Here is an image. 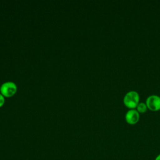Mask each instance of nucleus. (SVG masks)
Masks as SVG:
<instances>
[{
	"instance_id": "f03ea898",
	"label": "nucleus",
	"mask_w": 160,
	"mask_h": 160,
	"mask_svg": "<svg viewBox=\"0 0 160 160\" xmlns=\"http://www.w3.org/2000/svg\"><path fill=\"white\" fill-rule=\"evenodd\" d=\"M18 87L16 84L12 81H7L1 86L0 92L5 98H11L17 92Z\"/></svg>"
},
{
	"instance_id": "20e7f679",
	"label": "nucleus",
	"mask_w": 160,
	"mask_h": 160,
	"mask_svg": "<svg viewBox=\"0 0 160 160\" xmlns=\"http://www.w3.org/2000/svg\"><path fill=\"white\" fill-rule=\"evenodd\" d=\"M140 118L139 112L136 109H129L125 114V119L130 124H134L138 122Z\"/></svg>"
},
{
	"instance_id": "0eeeda50",
	"label": "nucleus",
	"mask_w": 160,
	"mask_h": 160,
	"mask_svg": "<svg viewBox=\"0 0 160 160\" xmlns=\"http://www.w3.org/2000/svg\"><path fill=\"white\" fill-rule=\"evenodd\" d=\"M155 160H160V154H159L155 159Z\"/></svg>"
},
{
	"instance_id": "f257e3e1",
	"label": "nucleus",
	"mask_w": 160,
	"mask_h": 160,
	"mask_svg": "<svg viewBox=\"0 0 160 160\" xmlns=\"http://www.w3.org/2000/svg\"><path fill=\"white\" fill-rule=\"evenodd\" d=\"M123 102L126 106L130 109L136 108L139 102V95L136 91L132 90L127 92L124 96Z\"/></svg>"
},
{
	"instance_id": "39448f33",
	"label": "nucleus",
	"mask_w": 160,
	"mask_h": 160,
	"mask_svg": "<svg viewBox=\"0 0 160 160\" xmlns=\"http://www.w3.org/2000/svg\"><path fill=\"white\" fill-rule=\"evenodd\" d=\"M148 107L146 104L143 102H139L136 106V110L139 112H144L145 111H146Z\"/></svg>"
},
{
	"instance_id": "6e6552de",
	"label": "nucleus",
	"mask_w": 160,
	"mask_h": 160,
	"mask_svg": "<svg viewBox=\"0 0 160 160\" xmlns=\"http://www.w3.org/2000/svg\"><path fill=\"white\" fill-rule=\"evenodd\" d=\"M0 89H1V86H0Z\"/></svg>"
},
{
	"instance_id": "7ed1b4c3",
	"label": "nucleus",
	"mask_w": 160,
	"mask_h": 160,
	"mask_svg": "<svg viewBox=\"0 0 160 160\" xmlns=\"http://www.w3.org/2000/svg\"><path fill=\"white\" fill-rule=\"evenodd\" d=\"M146 104L150 110L158 111L160 109V96L156 94L149 96L146 100Z\"/></svg>"
},
{
	"instance_id": "423d86ee",
	"label": "nucleus",
	"mask_w": 160,
	"mask_h": 160,
	"mask_svg": "<svg viewBox=\"0 0 160 160\" xmlns=\"http://www.w3.org/2000/svg\"><path fill=\"white\" fill-rule=\"evenodd\" d=\"M5 102V98L0 93V108L2 107Z\"/></svg>"
}]
</instances>
